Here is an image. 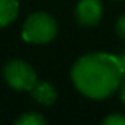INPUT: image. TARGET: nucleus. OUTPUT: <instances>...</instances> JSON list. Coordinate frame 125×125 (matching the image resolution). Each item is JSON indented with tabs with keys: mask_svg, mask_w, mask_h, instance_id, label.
I'll return each instance as SVG.
<instances>
[{
	"mask_svg": "<svg viewBox=\"0 0 125 125\" xmlns=\"http://www.w3.org/2000/svg\"><path fill=\"white\" fill-rule=\"evenodd\" d=\"M75 87L87 97L106 99L122 83L124 71L118 56L109 53H90L75 62L72 68Z\"/></svg>",
	"mask_w": 125,
	"mask_h": 125,
	"instance_id": "1",
	"label": "nucleus"
},
{
	"mask_svg": "<svg viewBox=\"0 0 125 125\" xmlns=\"http://www.w3.org/2000/svg\"><path fill=\"white\" fill-rule=\"evenodd\" d=\"M56 32H57L56 21L44 12H37L30 15L22 28L24 40L28 43H37V44L52 41Z\"/></svg>",
	"mask_w": 125,
	"mask_h": 125,
	"instance_id": "2",
	"label": "nucleus"
},
{
	"mask_svg": "<svg viewBox=\"0 0 125 125\" xmlns=\"http://www.w3.org/2000/svg\"><path fill=\"white\" fill-rule=\"evenodd\" d=\"M6 83L19 91L24 90H31L34 84L37 83V75L35 71L22 60H12L5 66L3 71Z\"/></svg>",
	"mask_w": 125,
	"mask_h": 125,
	"instance_id": "3",
	"label": "nucleus"
},
{
	"mask_svg": "<svg viewBox=\"0 0 125 125\" xmlns=\"http://www.w3.org/2000/svg\"><path fill=\"white\" fill-rule=\"evenodd\" d=\"M103 15V6L100 0H80L75 16L77 21L84 27H94L100 22Z\"/></svg>",
	"mask_w": 125,
	"mask_h": 125,
	"instance_id": "4",
	"label": "nucleus"
},
{
	"mask_svg": "<svg viewBox=\"0 0 125 125\" xmlns=\"http://www.w3.org/2000/svg\"><path fill=\"white\" fill-rule=\"evenodd\" d=\"M30 91H31L32 99L37 103L49 106V104H53L56 100V90L49 83H35Z\"/></svg>",
	"mask_w": 125,
	"mask_h": 125,
	"instance_id": "5",
	"label": "nucleus"
},
{
	"mask_svg": "<svg viewBox=\"0 0 125 125\" xmlns=\"http://www.w3.org/2000/svg\"><path fill=\"white\" fill-rule=\"evenodd\" d=\"M16 0H0V28L10 24L18 15Z\"/></svg>",
	"mask_w": 125,
	"mask_h": 125,
	"instance_id": "6",
	"label": "nucleus"
},
{
	"mask_svg": "<svg viewBox=\"0 0 125 125\" xmlns=\"http://www.w3.org/2000/svg\"><path fill=\"white\" fill-rule=\"evenodd\" d=\"M18 125H44L46 119L40 113H24L21 118L16 119Z\"/></svg>",
	"mask_w": 125,
	"mask_h": 125,
	"instance_id": "7",
	"label": "nucleus"
},
{
	"mask_svg": "<svg viewBox=\"0 0 125 125\" xmlns=\"http://www.w3.org/2000/svg\"><path fill=\"white\" fill-rule=\"evenodd\" d=\"M104 125H125V116L122 115H110L103 121Z\"/></svg>",
	"mask_w": 125,
	"mask_h": 125,
	"instance_id": "8",
	"label": "nucleus"
},
{
	"mask_svg": "<svg viewBox=\"0 0 125 125\" xmlns=\"http://www.w3.org/2000/svg\"><path fill=\"white\" fill-rule=\"evenodd\" d=\"M116 32H118V35L122 40H125V15H122L118 19V22H116Z\"/></svg>",
	"mask_w": 125,
	"mask_h": 125,
	"instance_id": "9",
	"label": "nucleus"
},
{
	"mask_svg": "<svg viewBox=\"0 0 125 125\" xmlns=\"http://www.w3.org/2000/svg\"><path fill=\"white\" fill-rule=\"evenodd\" d=\"M121 102L125 106V78H122V83H121Z\"/></svg>",
	"mask_w": 125,
	"mask_h": 125,
	"instance_id": "10",
	"label": "nucleus"
},
{
	"mask_svg": "<svg viewBox=\"0 0 125 125\" xmlns=\"http://www.w3.org/2000/svg\"><path fill=\"white\" fill-rule=\"evenodd\" d=\"M118 60H119L121 68H122V71H124V75H125V52H122V53L118 56Z\"/></svg>",
	"mask_w": 125,
	"mask_h": 125,
	"instance_id": "11",
	"label": "nucleus"
}]
</instances>
